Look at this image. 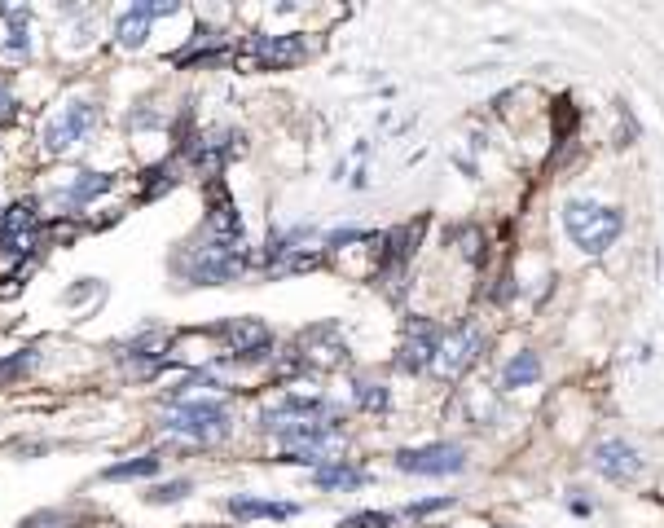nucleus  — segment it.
<instances>
[{"label": "nucleus", "mask_w": 664, "mask_h": 528, "mask_svg": "<svg viewBox=\"0 0 664 528\" xmlns=\"http://www.w3.org/2000/svg\"><path fill=\"white\" fill-rule=\"evenodd\" d=\"M150 22H154L150 5H132V9H124V14L115 18V44H119V49H137V44H146Z\"/></svg>", "instance_id": "2eb2a0df"}, {"label": "nucleus", "mask_w": 664, "mask_h": 528, "mask_svg": "<svg viewBox=\"0 0 664 528\" xmlns=\"http://www.w3.org/2000/svg\"><path fill=\"white\" fill-rule=\"evenodd\" d=\"M440 344H445V339H440L427 322H418L414 330H409V339L401 344V370H409V374H423V370L431 366V361L440 357Z\"/></svg>", "instance_id": "f8f14e48"}, {"label": "nucleus", "mask_w": 664, "mask_h": 528, "mask_svg": "<svg viewBox=\"0 0 664 528\" xmlns=\"http://www.w3.org/2000/svg\"><path fill=\"white\" fill-rule=\"evenodd\" d=\"M453 498L445 493V498H427V502H414V506H405V515L409 520H427V515H436V511H449Z\"/></svg>", "instance_id": "bb28decb"}, {"label": "nucleus", "mask_w": 664, "mask_h": 528, "mask_svg": "<svg viewBox=\"0 0 664 528\" xmlns=\"http://www.w3.org/2000/svg\"><path fill=\"white\" fill-rule=\"evenodd\" d=\"M563 229H568V238L577 242L585 256H603L621 238L625 216L621 207L594 203V198H572V203H563Z\"/></svg>", "instance_id": "f257e3e1"}, {"label": "nucleus", "mask_w": 664, "mask_h": 528, "mask_svg": "<svg viewBox=\"0 0 664 528\" xmlns=\"http://www.w3.org/2000/svg\"><path fill=\"white\" fill-rule=\"evenodd\" d=\"M40 242H44L40 207L31 198H18L14 207H5V216H0V256L27 260L31 251H40Z\"/></svg>", "instance_id": "20e7f679"}, {"label": "nucleus", "mask_w": 664, "mask_h": 528, "mask_svg": "<svg viewBox=\"0 0 664 528\" xmlns=\"http://www.w3.org/2000/svg\"><path fill=\"white\" fill-rule=\"evenodd\" d=\"M242 273V251L229 247V242L207 238L203 247H190L181 256V278L194 286H220V282H234Z\"/></svg>", "instance_id": "7ed1b4c3"}, {"label": "nucleus", "mask_w": 664, "mask_h": 528, "mask_svg": "<svg viewBox=\"0 0 664 528\" xmlns=\"http://www.w3.org/2000/svg\"><path fill=\"white\" fill-rule=\"evenodd\" d=\"M357 405H361V410H387L392 396H387L383 383H357Z\"/></svg>", "instance_id": "b1692460"}, {"label": "nucleus", "mask_w": 664, "mask_h": 528, "mask_svg": "<svg viewBox=\"0 0 664 528\" xmlns=\"http://www.w3.org/2000/svg\"><path fill=\"white\" fill-rule=\"evenodd\" d=\"M480 348H484V335L475 326H462V330H453V335L440 344V357H436V370L445 374V379H462L471 366H475V357H480Z\"/></svg>", "instance_id": "1a4fd4ad"}, {"label": "nucleus", "mask_w": 664, "mask_h": 528, "mask_svg": "<svg viewBox=\"0 0 664 528\" xmlns=\"http://www.w3.org/2000/svg\"><path fill=\"white\" fill-rule=\"evenodd\" d=\"M229 515H238V520H295L300 515V506L295 502H269V498H247V493H238V498H229Z\"/></svg>", "instance_id": "4468645a"}, {"label": "nucleus", "mask_w": 664, "mask_h": 528, "mask_svg": "<svg viewBox=\"0 0 664 528\" xmlns=\"http://www.w3.org/2000/svg\"><path fill=\"white\" fill-rule=\"evenodd\" d=\"M537 379H541V357H537V352H519V357H511V361H506V370H502V388L506 392L533 388Z\"/></svg>", "instance_id": "6ab92c4d"}, {"label": "nucleus", "mask_w": 664, "mask_h": 528, "mask_svg": "<svg viewBox=\"0 0 664 528\" xmlns=\"http://www.w3.org/2000/svg\"><path fill=\"white\" fill-rule=\"evenodd\" d=\"M18 119V97H14V88H9V80L0 75V128H9Z\"/></svg>", "instance_id": "a878e982"}, {"label": "nucleus", "mask_w": 664, "mask_h": 528, "mask_svg": "<svg viewBox=\"0 0 664 528\" xmlns=\"http://www.w3.org/2000/svg\"><path fill=\"white\" fill-rule=\"evenodd\" d=\"M220 335H225V344H229V352H234L238 361L260 357V352L273 348V330L264 326L260 317H234V322L220 326Z\"/></svg>", "instance_id": "9d476101"}, {"label": "nucleus", "mask_w": 664, "mask_h": 528, "mask_svg": "<svg viewBox=\"0 0 664 528\" xmlns=\"http://www.w3.org/2000/svg\"><path fill=\"white\" fill-rule=\"evenodd\" d=\"M251 58L264 71H286V66L308 58V40L304 36H256L251 40Z\"/></svg>", "instance_id": "9b49d317"}, {"label": "nucleus", "mask_w": 664, "mask_h": 528, "mask_svg": "<svg viewBox=\"0 0 664 528\" xmlns=\"http://www.w3.org/2000/svg\"><path fill=\"white\" fill-rule=\"evenodd\" d=\"M163 467L159 454H141V458H128V462H115V467L102 471V480H141V476H154Z\"/></svg>", "instance_id": "aec40b11"}, {"label": "nucleus", "mask_w": 664, "mask_h": 528, "mask_svg": "<svg viewBox=\"0 0 664 528\" xmlns=\"http://www.w3.org/2000/svg\"><path fill=\"white\" fill-rule=\"evenodd\" d=\"M110 185H115V176H106V172H75V181L66 185L58 198L66 207H84V203H93V198H102Z\"/></svg>", "instance_id": "dca6fc26"}, {"label": "nucleus", "mask_w": 664, "mask_h": 528, "mask_svg": "<svg viewBox=\"0 0 664 528\" xmlns=\"http://www.w3.org/2000/svg\"><path fill=\"white\" fill-rule=\"evenodd\" d=\"M396 467L409 471V476H458V471L467 467V449L449 445V440H436V445L401 449V454H396Z\"/></svg>", "instance_id": "423d86ee"}, {"label": "nucleus", "mask_w": 664, "mask_h": 528, "mask_svg": "<svg viewBox=\"0 0 664 528\" xmlns=\"http://www.w3.org/2000/svg\"><path fill=\"white\" fill-rule=\"evenodd\" d=\"M392 524H396V515H387V511H357L348 520H339V528H392Z\"/></svg>", "instance_id": "393cba45"}, {"label": "nucleus", "mask_w": 664, "mask_h": 528, "mask_svg": "<svg viewBox=\"0 0 664 528\" xmlns=\"http://www.w3.org/2000/svg\"><path fill=\"white\" fill-rule=\"evenodd\" d=\"M5 36H0V58L5 62H27L31 58V18L27 9H5Z\"/></svg>", "instance_id": "ddd939ff"}, {"label": "nucleus", "mask_w": 664, "mask_h": 528, "mask_svg": "<svg viewBox=\"0 0 664 528\" xmlns=\"http://www.w3.org/2000/svg\"><path fill=\"white\" fill-rule=\"evenodd\" d=\"M590 462H594V471H599L603 480H612V484H625V480L643 476V454H638V449L629 445V440H621V436L599 440V445H594V454H590Z\"/></svg>", "instance_id": "0eeeda50"}, {"label": "nucleus", "mask_w": 664, "mask_h": 528, "mask_svg": "<svg viewBox=\"0 0 664 528\" xmlns=\"http://www.w3.org/2000/svg\"><path fill=\"white\" fill-rule=\"evenodd\" d=\"M220 49H225V36H220V31H212V27H198V31H194V40L185 44L181 53H172V62H176V66L216 62V58H220Z\"/></svg>", "instance_id": "f3484780"}, {"label": "nucleus", "mask_w": 664, "mask_h": 528, "mask_svg": "<svg viewBox=\"0 0 664 528\" xmlns=\"http://www.w3.org/2000/svg\"><path fill=\"white\" fill-rule=\"evenodd\" d=\"M242 150V137L229 128H212V132H198V137L190 141V163L203 176H216L220 168H225L229 159Z\"/></svg>", "instance_id": "6e6552de"}, {"label": "nucleus", "mask_w": 664, "mask_h": 528, "mask_svg": "<svg viewBox=\"0 0 664 528\" xmlns=\"http://www.w3.org/2000/svg\"><path fill=\"white\" fill-rule=\"evenodd\" d=\"M97 119H102V110H97V102H88V97L62 106V115L44 128V150H53V154L75 150L80 141H88V132L97 128Z\"/></svg>", "instance_id": "39448f33"}, {"label": "nucleus", "mask_w": 664, "mask_h": 528, "mask_svg": "<svg viewBox=\"0 0 664 528\" xmlns=\"http://www.w3.org/2000/svg\"><path fill=\"white\" fill-rule=\"evenodd\" d=\"M18 528H80V515L75 511H36V515H27Z\"/></svg>", "instance_id": "5701e85b"}, {"label": "nucleus", "mask_w": 664, "mask_h": 528, "mask_svg": "<svg viewBox=\"0 0 664 528\" xmlns=\"http://www.w3.org/2000/svg\"><path fill=\"white\" fill-rule=\"evenodd\" d=\"M313 484H317V489H361L365 471H357L352 462L335 458V462H322V467L313 471Z\"/></svg>", "instance_id": "a211bd4d"}, {"label": "nucleus", "mask_w": 664, "mask_h": 528, "mask_svg": "<svg viewBox=\"0 0 664 528\" xmlns=\"http://www.w3.org/2000/svg\"><path fill=\"white\" fill-rule=\"evenodd\" d=\"M36 366H40V348H22V352H14V357H0V383H14Z\"/></svg>", "instance_id": "412c9836"}, {"label": "nucleus", "mask_w": 664, "mask_h": 528, "mask_svg": "<svg viewBox=\"0 0 664 528\" xmlns=\"http://www.w3.org/2000/svg\"><path fill=\"white\" fill-rule=\"evenodd\" d=\"M229 427H234V414H229L225 401H176L163 410V432L198 440V445H212V440H225Z\"/></svg>", "instance_id": "f03ea898"}, {"label": "nucleus", "mask_w": 664, "mask_h": 528, "mask_svg": "<svg viewBox=\"0 0 664 528\" xmlns=\"http://www.w3.org/2000/svg\"><path fill=\"white\" fill-rule=\"evenodd\" d=\"M190 493H194V480H168V484H154V489L146 493V502L168 506V502H185Z\"/></svg>", "instance_id": "4be33fe9"}, {"label": "nucleus", "mask_w": 664, "mask_h": 528, "mask_svg": "<svg viewBox=\"0 0 664 528\" xmlns=\"http://www.w3.org/2000/svg\"><path fill=\"white\" fill-rule=\"evenodd\" d=\"M0 216H5V212H0Z\"/></svg>", "instance_id": "cd10ccee"}]
</instances>
